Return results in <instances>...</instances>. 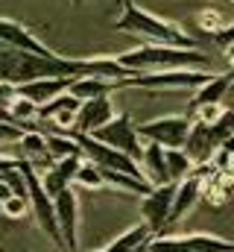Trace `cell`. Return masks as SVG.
<instances>
[{"label": "cell", "instance_id": "obj_1", "mask_svg": "<svg viewBox=\"0 0 234 252\" xmlns=\"http://www.w3.org/2000/svg\"><path fill=\"white\" fill-rule=\"evenodd\" d=\"M115 32H126L141 38V44H173V47H196V38L187 35L178 24L152 15L149 9L138 6L135 0H123L120 18L115 24Z\"/></svg>", "mask_w": 234, "mask_h": 252}, {"label": "cell", "instance_id": "obj_2", "mask_svg": "<svg viewBox=\"0 0 234 252\" xmlns=\"http://www.w3.org/2000/svg\"><path fill=\"white\" fill-rule=\"evenodd\" d=\"M117 62L132 73L184 70V67L211 70V59L199 47H173V44H138L126 53H117Z\"/></svg>", "mask_w": 234, "mask_h": 252}, {"label": "cell", "instance_id": "obj_3", "mask_svg": "<svg viewBox=\"0 0 234 252\" xmlns=\"http://www.w3.org/2000/svg\"><path fill=\"white\" fill-rule=\"evenodd\" d=\"M214 76V70H199V67H184V70H152V73H132L129 79L120 82V88H141L149 94H173L187 91L193 94L199 85H205Z\"/></svg>", "mask_w": 234, "mask_h": 252}, {"label": "cell", "instance_id": "obj_4", "mask_svg": "<svg viewBox=\"0 0 234 252\" xmlns=\"http://www.w3.org/2000/svg\"><path fill=\"white\" fill-rule=\"evenodd\" d=\"M21 170H24V176H27V185H29V202H32V217H35V223H38V229L56 244V247H64V238H61V229H58V217H56V199L47 193L44 188V182H41V173L29 164V161H24L21 164Z\"/></svg>", "mask_w": 234, "mask_h": 252}, {"label": "cell", "instance_id": "obj_5", "mask_svg": "<svg viewBox=\"0 0 234 252\" xmlns=\"http://www.w3.org/2000/svg\"><path fill=\"white\" fill-rule=\"evenodd\" d=\"M144 252H234V241L220 235L190 232V235H158L152 238Z\"/></svg>", "mask_w": 234, "mask_h": 252}, {"label": "cell", "instance_id": "obj_6", "mask_svg": "<svg viewBox=\"0 0 234 252\" xmlns=\"http://www.w3.org/2000/svg\"><path fill=\"white\" fill-rule=\"evenodd\" d=\"M190 126H193L190 115H161V118H152V121L141 124L138 132H141L144 141H155L167 150H184Z\"/></svg>", "mask_w": 234, "mask_h": 252}, {"label": "cell", "instance_id": "obj_7", "mask_svg": "<svg viewBox=\"0 0 234 252\" xmlns=\"http://www.w3.org/2000/svg\"><path fill=\"white\" fill-rule=\"evenodd\" d=\"M94 138L103 141V144H109V147H115V150H123V153L132 156L138 164H141V158H144V147H146V141L141 138L138 126L132 124L129 115H117L112 124H106L103 129H97Z\"/></svg>", "mask_w": 234, "mask_h": 252}, {"label": "cell", "instance_id": "obj_8", "mask_svg": "<svg viewBox=\"0 0 234 252\" xmlns=\"http://www.w3.org/2000/svg\"><path fill=\"white\" fill-rule=\"evenodd\" d=\"M173 199H176V182L158 185V188H152L144 199H141V217H144V223L152 229V238H155V235H164V229L170 226Z\"/></svg>", "mask_w": 234, "mask_h": 252}, {"label": "cell", "instance_id": "obj_9", "mask_svg": "<svg viewBox=\"0 0 234 252\" xmlns=\"http://www.w3.org/2000/svg\"><path fill=\"white\" fill-rule=\"evenodd\" d=\"M117 118L115 109V97L106 94V97H94V100H85L79 115H76V135H94L97 129H103L106 124H112Z\"/></svg>", "mask_w": 234, "mask_h": 252}, {"label": "cell", "instance_id": "obj_10", "mask_svg": "<svg viewBox=\"0 0 234 252\" xmlns=\"http://www.w3.org/2000/svg\"><path fill=\"white\" fill-rule=\"evenodd\" d=\"M56 217L64 238V250L76 252L79 250V199L73 188H64L56 196Z\"/></svg>", "mask_w": 234, "mask_h": 252}, {"label": "cell", "instance_id": "obj_11", "mask_svg": "<svg viewBox=\"0 0 234 252\" xmlns=\"http://www.w3.org/2000/svg\"><path fill=\"white\" fill-rule=\"evenodd\" d=\"M0 41L9 44V47H18V50H27V53H38V56H56V50H50L29 27L12 21V18H0Z\"/></svg>", "mask_w": 234, "mask_h": 252}, {"label": "cell", "instance_id": "obj_12", "mask_svg": "<svg viewBox=\"0 0 234 252\" xmlns=\"http://www.w3.org/2000/svg\"><path fill=\"white\" fill-rule=\"evenodd\" d=\"M15 147H18V153H15V156H21L24 161H29L38 173H44L47 167H53V164H56V161L50 158L47 135H44V132H38V129H27V132H24V138H21Z\"/></svg>", "mask_w": 234, "mask_h": 252}, {"label": "cell", "instance_id": "obj_13", "mask_svg": "<svg viewBox=\"0 0 234 252\" xmlns=\"http://www.w3.org/2000/svg\"><path fill=\"white\" fill-rule=\"evenodd\" d=\"M76 76H47V79H32V82H24L21 85V97L32 100L38 109L53 103L56 97H61L64 91H70Z\"/></svg>", "mask_w": 234, "mask_h": 252}, {"label": "cell", "instance_id": "obj_14", "mask_svg": "<svg viewBox=\"0 0 234 252\" xmlns=\"http://www.w3.org/2000/svg\"><path fill=\"white\" fill-rule=\"evenodd\" d=\"M232 82H234V70H223V73H217V70H214V76L190 94V112H187V115H193L199 106L223 103V100H226V94H229V88H232Z\"/></svg>", "mask_w": 234, "mask_h": 252}, {"label": "cell", "instance_id": "obj_15", "mask_svg": "<svg viewBox=\"0 0 234 252\" xmlns=\"http://www.w3.org/2000/svg\"><path fill=\"white\" fill-rule=\"evenodd\" d=\"M141 167H144V176H146V182H149L152 188L167 185V182H170V173H167V147H161V144H155V141H146Z\"/></svg>", "mask_w": 234, "mask_h": 252}, {"label": "cell", "instance_id": "obj_16", "mask_svg": "<svg viewBox=\"0 0 234 252\" xmlns=\"http://www.w3.org/2000/svg\"><path fill=\"white\" fill-rule=\"evenodd\" d=\"M202 188H205V182H202V179H196V176H187L184 182H178V185H176V199H173L170 226L181 223V217H187V214L196 208V202L202 199Z\"/></svg>", "mask_w": 234, "mask_h": 252}, {"label": "cell", "instance_id": "obj_17", "mask_svg": "<svg viewBox=\"0 0 234 252\" xmlns=\"http://www.w3.org/2000/svg\"><path fill=\"white\" fill-rule=\"evenodd\" d=\"M149 241H152V229L146 223H138V226L126 229L123 235H117L115 241H109L103 250H91V252H135L144 244H149Z\"/></svg>", "mask_w": 234, "mask_h": 252}, {"label": "cell", "instance_id": "obj_18", "mask_svg": "<svg viewBox=\"0 0 234 252\" xmlns=\"http://www.w3.org/2000/svg\"><path fill=\"white\" fill-rule=\"evenodd\" d=\"M117 88H120L117 79H103V76H76L73 85H70V94H76V97L85 103V100H94V97L115 94Z\"/></svg>", "mask_w": 234, "mask_h": 252}, {"label": "cell", "instance_id": "obj_19", "mask_svg": "<svg viewBox=\"0 0 234 252\" xmlns=\"http://www.w3.org/2000/svg\"><path fill=\"white\" fill-rule=\"evenodd\" d=\"M47 147H50V158L53 161H61L67 156L82 153V147H79V141H76L73 132H50L47 135Z\"/></svg>", "mask_w": 234, "mask_h": 252}, {"label": "cell", "instance_id": "obj_20", "mask_svg": "<svg viewBox=\"0 0 234 252\" xmlns=\"http://www.w3.org/2000/svg\"><path fill=\"white\" fill-rule=\"evenodd\" d=\"M193 158L184 153V150H167V173H170V182H184L190 173H193Z\"/></svg>", "mask_w": 234, "mask_h": 252}, {"label": "cell", "instance_id": "obj_21", "mask_svg": "<svg viewBox=\"0 0 234 252\" xmlns=\"http://www.w3.org/2000/svg\"><path fill=\"white\" fill-rule=\"evenodd\" d=\"M76 185H82V188H88V190H103L106 188V176H103L100 164H94V161L85 158V164H82L79 173H76Z\"/></svg>", "mask_w": 234, "mask_h": 252}, {"label": "cell", "instance_id": "obj_22", "mask_svg": "<svg viewBox=\"0 0 234 252\" xmlns=\"http://www.w3.org/2000/svg\"><path fill=\"white\" fill-rule=\"evenodd\" d=\"M9 115H12V121H15V124H32V121H38L41 109H38L32 100H27V97H18V100L9 106Z\"/></svg>", "mask_w": 234, "mask_h": 252}, {"label": "cell", "instance_id": "obj_23", "mask_svg": "<svg viewBox=\"0 0 234 252\" xmlns=\"http://www.w3.org/2000/svg\"><path fill=\"white\" fill-rule=\"evenodd\" d=\"M29 211H32L29 196H9V199L0 205V214H3L6 220H24Z\"/></svg>", "mask_w": 234, "mask_h": 252}, {"label": "cell", "instance_id": "obj_24", "mask_svg": "<svg viewBox=\"0 0 234 252\" xmlns=\"http://www.w3.org/2000/svg\"><path fill=\"white\" fill-rule=\"evenodd\" d=\"M196 24H199V30H202V32H211V35H214V32H220L229 21L223 18V12H220V9H202V12L196 15Z\"/></svg>", "mask_w": 234, "mask_h": 252}, {"label": "cell", "instance_id": "obj_25", "mask_svg": "<svg viewBox=\"0 0 234 252\" xmlns=\"http://www.w3.org/2000/svg\"><path fill=\"white\" fill-rule=\"evenodd\" d=\"M226 112H229V109H226V103H208V106H199L190 118H193V121H199V124H211V126H214V124H220V121H223V115H226Z\"/></svg>", "mask_w": 234, "mask_h": 252}, {"label": "cell", "instance_id": "obj_26", "mask_svg": "<svg viewBox=\"0 0 234 252\" xmlns=\"http://www.w3.org/2000/svg\"><path fill=\"white\" fill-rule=\"evenodd\" d=\"M41 182H44V188H47V193H50L53 199H56L64 188H70V182H67V179L56 170V164H53V167H47V170L41 173Z\"/></svg>", "mask_w": 234, "mask_h": 252}, {"label": "cell", "instance_id": "obj_27", "mask_svg": "<svg viewBox=\"0 0 234 252\" xmlns=\"http://www.w3.org/2000/svg\"><path fill=\"white\" fill-rule=\"evenodd\" d=\"M24 138V126L15 121H0V147L6 144H18Z\"/></svg>", "mask_w": 234, "mask_h": 252}, {"label": "cell", "instance_id": "obj_28", "mask_svg": "<svg viewBox=\"0 0 234 252\" xmlns=\"http://www.w3.org/2000/svg\"><path fill=\"white\" fill-rule=\"evenodd\" d=\"M21 97V85L18 82H9V79H0V109L9 112V106Z\"/></svg>", "mask_w": 234, "mask_h": 252}, {"label": "cell", "instance_id": "obj_29", "mask_svg": "<svg viewBox=\"0 0 234 252\" xmlns=\"http://www.w3.org/2000/svg\"><path fill=\"white\" fill-rule=\"evenodd\" d=\"M211 38H214V44H217L220 50H229V47L234 44V21H232V24H226L220 32H214Z\"/></svg>", "mask_w": 234, "mask_h": 252}, {"label": "cell", "instance_id": "obj_30", "mask_svg": "<svg viewBox=\"0 0 234 252\" xmlns=\"http://www.w3.org/2000/svg\"><path fill=\"white\" fill-rule=\"evenodd\" d=\"M21 156H9V153H0V173H6V170H12V167H21Z\"/></svg>", "mask_w": 234, "mask_h": 252}, {"label": "cell", "instance_id": "obj_31", "mask_svg": "<svg viewBox=\"0 0 234 252\" xmlns=\"http://www.w3.org/2000/svg\"><path fill=\"white\" fill-rule=\"evenodd\" d=\"M9 196H15V193H12V188H9V185H6V182L0 179V205H3V202H6Z\"/></svg>", "mask_w": 234, "mask_h": 252}, {"label": "cell", "instance_id": "obj_32", "mask_svg": "<svg viewBox=\"0 0 234 252\" xmlns=\"http://www.w3.org/2000/svg\"><path fill=\"white\" fill-rule=\"evenodd\" d=\"M223 103H226V109H232V112H234V82H232V88H229V94H226V100H223Z\"/></svg>", "mask_w": 234, "mask_h": 252}, {"label": "cell", "instance_id": "obj_33", "mask_svg": "<svg viewBox=\"0 0 234 252\" xmlns=\"http://www.w3.org/2000/svg\"><path fill=\"white\" fill-rule=\"evenodd\" d=\"M223 53H226V59H229V67L234 70V44L229 47V50H223Z\"/></svg>", "mask_w": 234, "mask_h": 252}, {"label": "cell", "instance_id": "obj_34", "mask_svg": "<svg viewBox=\"0 0 234 252\" xmlns=\"http://www.w3.org/2000/svg\"><path fill=\"white\" fill-rule=\"evenodd\" d=\"M70 3H73V6H82V3H85V0H70Z\"/></svg>", "mask_w": 234, "mask_h": 252}, {"label": "cell", "instance_id": "obj_35", "mask_svg": "<svg viewBox=\"0 0 234 252\" xmlns=\"http://www.w3.org/2000/svg\"><path fill=\"white\" fill-rule=\"evenodd\" d=\"M229 170H234V153H232V164H229Z\"/></svg>", "mask_w": 234, "mask_h": 252}, {"label": "cell", "instance_id": "obj_36", "mask_svg": "<svg viewBox=\"0 0 234 252\" xmlns=\"http://www.w3.org/2000/svg\"><path fill=\"white\" fill-rule=\"evenodd\" d=\"M144 247H146V244H144ZM144 247H141V250H135V252H144Z\"/></svg>", "mask_w": 234, "mask_h": 252}]
</instances>
